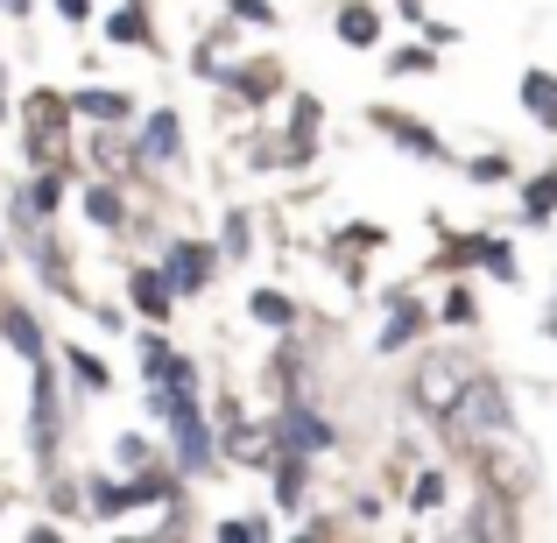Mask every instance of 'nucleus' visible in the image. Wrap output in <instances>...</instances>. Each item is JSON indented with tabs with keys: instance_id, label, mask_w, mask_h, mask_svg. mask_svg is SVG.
Segmentation results:
<instances>
[{
	"instance_id": "30",
	"label": "nucleus",
	"mask_w": 557,
	"mask_h": 543,
	"mask_svg": "<svg viewBox=\"0 0 557 543\" xmlns=\"http://www.w3.org/2000/svg\"><path fill=\"white\" fill-rule=\"evenodd\" d=\"M149 459H156L149 431H121V437H113V473H135V466H149Z\"/></svg>"
},
{
	"instance_id": "24",
	"label": "nucleus",
	"mask_w": 557,
	"mask_h": 543,
	"mask_svg": "<svg viewBox=\"0 0 557 543\" xmlns=\"http://www.w3.org/2000/svg\"><path fill=\"white\" fill-rule=\"evenodd\" d=\"M522 113H530L536 127H550V135H557V71H544V64L522 71Z\"/></svg>"
},
{
	"instance_id": "5",
	"label": "nucleus",
	"mask_w": 557,
	"mask_h": 543,
	"mask_svg": "<svg viewBox=\"0 0 557 543\" xmlns=\"http://www.w3.org/2000/svg\"><path fill=\"white\" fill-rule=\"evenodd\" d=\"M466 381H473V354H451V346H431V354H423L417 367H409V409H417V417H445L451 403H459V388Z\"/></svg>"
},
{
	"instance_id": "27",
	"label": "nucleus",
	"mask_w": 557,
	"mask_h": 543,
	"mask_svg": "<svg viewBox=\"0 0 557 543\" xmlns=\"http://www.w3.org/2000/svg\"><path fill=\"white\" fill-rule=\"evenodd\" d=\"M522 219H530V226H550V219H557V163L536 170V177L522 184Z\"/></svg>"
},
{
	"instance_id": "44",
	"label": "nucleus",
	"mask_w": 557,
	"mask_h": 543,
	"mask_svg": "<svg viewBox=\"0 0 557 543\" xmlns=\"http://www.w3.org/2000/svg\"><path fill=\"white\" fill-rule=\"evenodd\" d=\"M0 269H8V233H0Z\"/></svg>"
},
{
	"instance_id": "10",
	"label": "nucleus",
	"mask_w": 557,
	"mask_h": 543,
	"mask_svg": "<svg viewBox=\"0 0 557 543\" xmlns=\"http://www.w3.org/2000/svg\"><path fill=\"white\" fill-rule=\"evenodd\" d=\"M156 269H163L170 289H177V304L184 297H205V289H212V275H219V247L212 240H163Z\"/></svg>"
},
{
	"instance_id": "21",
	"label": "nucleus",
	"mask_w": 557,
	"mask_h": 543,
	"mask_svg": "<svg viewBox=\"0 0 557 543\" xmlns=\"http://www.w3.org/2000/svg\"><path fill=\"white\" fill-rule=\"evenodd\" d=\"M247 318H255L261 332H304V311H297V297H289V289H275V283H261L255 297H247Z\"/></svg>"
},
{
	"instance_id": "22",
	"label": "nucleus",
	"mask_w": 557,
	"mask_h": 543,
	"mask_svg": "<svg viewBox=\"0 0 557 543\" xmlns=\"http://www.w3.org/2000/svg\"><path fill=\"white\" fill-rule=\"evenodd\" d=\"M107 42H121V50H156V28H149V0H121V8L107 14Z\"/></svg>"
},
{
	"instance_id": "39",
	"label": "nucleus",
	"mask_w": 557,
	"mask_h": 543,
	"mask_svg": "<svg viewBox=\"0 0 557 543\" xmlns=\"http://www.w3.org/2000/svg\"><path fill=\"white\" fill-rule=\"evenodd\" d=\"M57 14H64L71 28H85V22H92V0H57Z\"/></svg>"
},
{
	"instance_id": "35",
	"label": "nucleus",
	"mask_w": 557,
	"mask_h": 543,
	"mask_svg": "<svg viewBox=\"0 0 557 543\" xmlns=\"http://www.w3.org/2000/svg\"><path fill=\"white\" fill-rule=\"evenodd\" d=\"M381 240H388L381 226H339V240H332V247H339V255H368V247H381Z\"/></svg>"
},
{
	"instance_id": "42",
	"label": "nucleus",
	"mask_w": 557,
	"mask_h": 543,
	"mask_svg": "<svg viewBox=\"0 0 557 543\" xmlns=\"http://www.w3.org/2000/svg\"><path fill=\"white\" fill-rule=\"evenodd\" d=\"M544 332H550V340H557V297H550V311H544Z\"/></svg>"
},
{
	"instance_id": "23",
	"label": "nucleus",
	"mask_w": 557,
	"mask_h": 543,
	"mask_svg": "<svg viewBox=\"0 0 557 543\" xmlns=\"http://www.w3.org/2000/svg\"><path fill=\"white\" fill-rule=\"evenodd\" d=\"M57 367H64L71 388H85V395H107V388H113V367L99 360L92 346H64V354H57Z\"/></svg>"
},
{
	"instance_id": "28",
	"label": "nucleus",
	"mask_w": 557,
	"mask_h": 543,
	"mask_svg": "<svg viewBox=\"0 0 557 543\" xmlns=\"http://www.w3.org/2000/svg\"><path fill=\"white\" fill-rule=\"evenodd\" d=\"M445 502H451V473L445 466H423V473L409 480V508H417V516H437Z\"/></svg>"
},
{
	"instance_id": "29",
	"label": "nucleus",
	"mask_w": 557,
	"mask_h": 543,
	"mask_svg": "<svg viewBox=\"0 0 557 543\" xmlns=\"http://www.w3.org/2000/svg\"><path fill=\"white\" fill-rule=\"evenodd\" d=\"M219 261H247V247H255V226H247V212H226L219 219Z\"/></svg>"
},
{
	"instance_id": "32",
	"label": "nucleus",
	"mask_w": 557,
	"mask_h": 543,
	"mask_svg": "<svg viewBox=\"0 0 557 543\" xmlns=\"http://www.w3.org/2000/svg\"><path fill=\"white\" fill-rule=\"evenodd\" d=\"M466 177L473 184H516V163H508V149H487V156L466 163Z\"/></svg>"
},
{
	"instance_id": "4",
	"label": "nucleus",
	"mask_w": 557,
	"mask_h": 543,
	"mask_svg": "<svg viewBox=\"0 0 557 543\" xmlns=\"http://www.w3.org/2000/svg\"><path fill=\"white\" fill-rule=\"evenodd\" d=\"M28 459L36 473L64 459V367L50 354L36 360V381H28Z\"/></svg>"
},
{
	"instance_id": "8",
	"label": "nucleus",
	"mask_w": 557,
	"mask_h": 543,
	"mask_svg": "<svg viewBox=\"0 0 557 543\" xmlns=\"http://www.w3.org/2000/svg\"><path fill=\"white\" fill-rule=\"evenodd\" d=\"M212 431H219V466H269L275 431H269V423H255L240 403H233V395H219Z\"/></svg>"
},
{
	"instance_id": "17",
	"label": "nucleus",
	"mask_w": 557,
	"mask_h": 543,
	"mask_svg": "<svg viewBox=\"0 0 557 543\" xmlns=\"http://www.w3.org/2000/svg\"><path fill=\"white\" fill-rule=\"evenodd\" d=\"M78 205H85V219H92L99 233H127V219H135V205H127V177H107V170L78 190Z\"/></svg>"
},
{
	"instance_id": "37",
	"label": "nucleus",
	"mask_w": 557,
	"mask_h": 543,
	"mask_svg": "<svg viewBox=\"0 0 557 543\" xmlns=\"http://www.w3.org/2000/svg\"><path fill=\"white\" fill-rule=\"evenodd\" d=\"M219 64H226V57H219V50H212V36H205V42H198V50H190V71H198V78H205V85H212V78H219Z\"/></svg>"
},
{
	"instance_id": "13",
	"label": "nucleus",
	"mask_w": 557,
	"mask_h": 543,
	"mask_svg": "<svg viewBox=\"0 0 557 543\" xmlns=\"http://www.w3.org/2000/svg\"><path fill=\"white\" fill-rule=\"evenodd\" d=\"M71 113H78L85 127H135V92H121V85H78V92H64Z\"/></svg>"
},
{
	"instance_id": "43",
	"label": "nucleus",
	"mask_w": 557,
	"mask_h": 543,
	"mask_svg": "<svg viewBox=\"0 0 557 543\" xmlns=\"http://www.w3.org/2000/svg\"><path fill=\"white\" fill-rule=\"evenodd\" d=\"M0 121H8V71H0Z\"/></svg>"
},
{
	"instance_id": "18",
	"label": "nucleus",
	"mask_w": 557,
	"mask_h": 543,
	"mask_svg": "<svg viewBox=\"0 0 557 543\" xmlns=\"http://www.w3.org/2000/svg\"><path fill=\"white\" fill-rule=\"evenodd\" d=\"M0 346H8L14 360L36 367L42 354H50V332L36 325V311H28V304H0Z\"/></svg>"
},
{
	"instance_id": "33",
	"label": "nucleus",
	"mask_w": 557,
	"mask_h": 543,
	"mask_svg": "<svg viewBox=\"0 0 557 543\" xmlns=\"http://www.w3.org/2000/svg\"><path fill=\"white\" fill-rule=\"evenodd\" d=\"M212 536H219V543H261V536H275V522H261V516H226Z\"/></svg>"
},
{
	"instance_id": "38",
	"label": "nucleus",
	"mask_w": 557,
	"mask_h": 543,
	"mask_svg": "<svg viewBox=\"0 0 557 543\" xmlns=\"http://www.w3.org/2000/svg\"><path fill=\"white\" fill-rule=\"evenodd\" d=\"M423 42H431V50H437V57H445V50H451V42H459V28H451V22H423Z\"/></svg>"
},
{
	"instance_id": "31",
	"label": "nucleus",
	"mask_w": 557,
	"mask_h": 543,
	"mask_svg": "<svg viewBox=\"0 0 557 543\" xmlns=\"http://www.w3.org/2000/svg\"><path fill=\"white\" fill-rule=\"evenodd\" d=\"M431 318H437V325H459V332H466V325H473V318H480L473 289H466V283H451V289H445V304H437Z\"/></svg>"
},
{
	"instance_id": "2",
	"label": "nucleus",
	"mask_w": 557,
	"mask_h": 543,
	"mask_svg": "<svg viewBox=\"0 0 557 543\" xmlns=\"http://www.w3.org/2000/svg\"><path fill=\"white\" fill-rule=\"evenodd\" d=\"M437 431L451 437V452H466L473 459L480 445H494V437L516 431V395H508L502 374H487V367H473V381L459 388V403L437 417Z\"/></svg>"
},
{
	"instance_id": "9",
	"label": "nucleus",
	"mask_w": 557,
	"mask_h": 543,
	"mask_svg": "<svg viewBox=\"0 0 557 543\" xmlns=\"http://www.w3.org/2000/svg\"><path fill=\"white\" fill-rule=\"evenodd\" d=\"M431 304L417 297V289H388L381 297V332H374V354H409V346H423V332H431Z\"/></svg>"
},
{
	"instance_id": "41",
	"label": "nucleus",
	"mask_w": 557,
	"mask_h": 543,
	"mask_svg": "<svg viewBox=\"0 0 557 543\" xmlns=\"http://www.w3.org/2000/svg\"><path fill=\"white\" fill-rule=\"evenodd\" d=\"M395 14H403V22H417V28H423V0H395Z\"/></svg>"
},
{
	"instance_id": "26",
	"label": "nucleus",
	"mask_w": 557,
	"mask_h": 543,
	"mask_svg": "<svg viewBox=\"0 0 557 543\" xmlns=\"http://www.w3.org/2000/svg\"><path fill=\"white\" fill-rule=\"evenodd\" d=\"M22 205H28L36 219H57V205H64V163H42L36 177L22 184Z\"/></svg>"
},
{
	"instance_id": "12",
	"label": "nucleus",
	"mask_w": 557,
	"mask_h": 543,
	"mask_svg": "<svg viewBox=\"0 0 557 543\" xmlns=\"http://www.w3.org/2000/svg\"><path fill=\"white\" fill-rule=\"evenodd\" d=\"M127 311H135L141 325H170L177 289L163 283V269H156V261H127Z\"/></svg>"
},
{
	"instance_id": "16",
	"label": "nucleus",
	"mask_w": 557,
	"mask_h": 543,
	"mask_svg": "<svg viewBox=\"0 0 557 543\" xmlns=\"http://www.w3.org/2000/svg\"><path fill=\"white\" fill-rule=\"evenodd\" d=\"M368 121H374V127H381V135H388L403 156H417V163H451V149H445V141H437L423 121H409V113H395V107H374Z\"/></svg>"
},
{
	"instance_id": "3",
	"label": "nucleus",
	"mask_w": 557,
	"mask_h": 543,
	"mask_svg": "<svg viewBox=\"0 0 557 543\" xmlns=\"http://www.w3.org/2000/svg\"><path fill=\"white\" fill-rule=\"evenodd\" d=\"M71 127H78V113H71L64 92H50V85H36V92L22 99V156L28 163H71Z\"/></svg>"
},
{
	"instance_id": "7",
	"label": "nucleus",
	"mask_w": 557,
	"mask_h": 543,
	"mask_svg": "<svg viewBox=\"0 0 557 543\" xmlns=\"http://www.w3.org/2000/svg\"><path fill=\"white\" fill-rule=\"evenodd\" d=\"M494 275V283H522V261H516V240H502V233H451L445 247H437V275Z\"/></svg>"
},
{
	"instance_id": "36",
	"label": "nucleus",
	"mask_w": 557,
	"mask_h": 543,
	"mask_svg": "<svg viewBox=\"0 0 557 543\" xmlns=\"http://www.w3.org/2000/svg\"><path fill=\"white\" fill-rule=\"evenodd\" d=\"M233 22H255V28H275V0H226Z\"/></svg>"
},
{
	"instance_id": "6",
	"label": "nucleus",
	"mask_w": 557,
	"mask_h": 543,
	"mask_svg": "<svg viewBox=\"0 0 557 543\" xmlns=\"http://www.w3.org/2000/svg\"><path fill=\"white\" fill-rule=\"evenodd\" d=\"M184 163V113L177 107H156V113H135V149H127V170L121 177H156V170H177Z\"/></svg>"
},
{
	"instance_id": "14",
	"label": "nucleus",
	"mask_w": 557,
	"mask_h": 543,
	"mask_svg": "<svg viewBox=\"0 0 557 543\" xmlns=\"http://www.w3.org/2000/svg\"><path fill=\"white\" fill-rule=\"evenodd\" d=\"M318 121H325V107H318L311 92H297V107H289L283 135H275V163H289V170L311 163V156H318Z\"/></svg>"
},
{
	"instance_id": "11",
	"label": "nucleus",
	"mask_w": 557,
	"mask_h": 543,
	"mask_svg": "<svg viewBox=\"0 0 557 543\" xmlns=\"http://www.w3.org/2000/svg\"><path fill=\"white\" fill-rule=\"evenodd\" d=\"M219 92L240 99V107H269L275 92H283V64L275 57H247V64H219Z\"/></svg>"
},
{
	"instance_id": "19",
	"label": "nucleus",
	"mask_w": 557,
	"mask_h": 543,
	"mask_svg": "<svg viewBox=\"0 0 557 543\" xmlns=\"http://www.w3.org/2000/svg\"><path fill=\"white\" fill-rule=\"evenodd\" d=\"M381 28H388V22H381L374 0H339V8H332V36H339L346 50H374Z\"/></svg>"
},
{
	"instance_id": "40",
	"label": "nucleus",
	"mask_w": 557,
	"mask_h": 543,
	"mask_svg": "<svg viewBox=\"0 0 557 543\" xmlns=\"http://www.w3.org/2000/svg\"><path fill=\"white\" fill-rule=\"evenodd\" d=\"M0 14H8V22H28V14H36V0H0Z\"/></svg>"
},
{
	"instance_id": "25",
	"label": "nucleus",
	"mask_w": 557,
	"mask_h": 543,
	"mask_svg": "<svg viewBox=\"0 0 557 543\" xmlns=\"http://www.w3.org/2000/svg\"><path fill=\"white\" fill-rule=\"evenodd\" d=\"M269 388H275V395H297V388H304V346H297V332H275V354H269Z\"/></svg>"
},
{
	"instance_id": "1",
	"label": "nucleus",
	"mask_w": 557,
	"mask_h": 543,
	"mask_svg": "<svg viewBox=\"0 0 557 543\" xmlns=\"http://www.w3.org/2000/svg\"><path fill=\"white\" fill-rule=\"evenodd\" d=\"M149 417L163 423V459L177 466L184 480H212V473H219V431H212V409H205V395L149 381Z\"/></svg>"
},
{
	"instance_id": "15",
	"label": "nucleus",
	"mask_w": 557,
	"mask_h": 543,
	"mask_svg": "<svg viewBox=\"0 0 557 543\" xmlns=\"http://www.w3.org/2000/svg\"><path fill=\"white\" fill-rule=\"evenodd\" d=\"M311 452H297V445H275L269 452V466H261V473H269V488H275V508H304L311 502Z\"/></svg>"
},
{
	"instance_id": "34",
	"label": "nucleus",
	"mask_w": 557,
	"mask_h": 543,
	"mask_svg": "<svg viewBox=\"0 0 557 543\" xmlns=\"http://www.w3.org/2000/svg\"><path fill=\"white\" fill-rule=\"evenodd\" d=\"M431 64H437L431 42H423V50H395V57H388V78H423Z\"/></svg>"
},
{
	"instance_id": "20",
	"label": "nucleus",
	"mask_w": 557,
	"mask_h": 543,
	"mask_svg": "<svg viewBox=\"0 0 557 543\" xmlns=\"http://www.w3.org/2000/svg\"><path fill=\"white\" fill-rule=\"evenodd\" d=\"M516 530H522V516H516V494H502V488H480L473 516H466V536H516Z\"/></svg>"
}]
</instances>
